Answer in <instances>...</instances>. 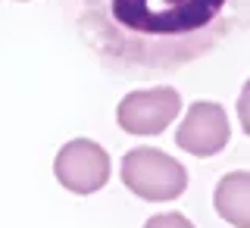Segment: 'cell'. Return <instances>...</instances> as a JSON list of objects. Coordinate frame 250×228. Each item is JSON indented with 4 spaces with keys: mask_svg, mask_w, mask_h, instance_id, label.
<instances>
[{
    "mask_svg": "<svg viewBox=\"0 0 250 228\" xmlns=\"http://www.w3.org/2000/svg\"><path fill=\"white\" fill-rule=\"evenodd\" d=\"M122 185L141 200L166 203L185 194L188 172L175 156L156 147H135L122 156Z\"/></svg>",
    "mask_w": 250,
    "mask_h": 228,
    "instance_id": "1",
    "label": "cell"
},
{
    "mask_svg": "<svg viewBox=\"0 0 250 228\" xmlns=\"http://www.w3.org/2000/svg\"><path fill=\"white\" fill-rule=\"evenodd\" d=\"M109 153L97 141L91 138H75L69 144L60 147L57 160H53V175L57 182L72 194H97L100 187H106L109 182Z\"/></svg>",
    "mask_w": 250,
    "mask_h": 228,
    "instance_id": "2",
    "label": "cell"
},
{
    "mask_svg": "<svg viewBox=\"0 0 250 228\" xmlns=\"http://www.w3.org/2000/svg\"><path fill=\"white\" fill-rule=\"evenodd\" d=\"M182 113V94L169 84L131 91L116 106V122L128 135H160Z\"/></svg>",
    "mask_w": 250,
    "mask_h": 228,
    "instance_id": "3",
    "label": "cell"
},
{
    "mask_svg": "<svg viewBox=\"0 0 250 228\" xmlns=\"http://www.w3.org/2000/svg\"><path fill=\"white\" fill-rule=\"evenodd\" d=\"M231 138V125H229V113L213 100H197L188 106L182 125L175 131V144L191 156H216L225 150Z\"/></svg>",
    "mask_w": 250,
    "mask_h": 228,
    "instance_id": "4",
    "label": "cell"
},
{
    "mask_svg": "<svg viewBox=\"0 0 250 228\" xmlns=\"http://www.w3.org/2000/svg\"><path fill=\"white\" fill-rule=\"evenodd\" d=\"M213 207L231 228H250V172H229L219 178Z\"/></svg>",
    "mask_w": 250,
    "mask_h": 228,
    "instance_id": "5",
    "label": "cell"
},
{
    "mask_svg": "<svg viewBox=\"0 0 250 228\" xmlns=\"http://www.w3.org/2000/svg\"><path fill=\"white\" fill-rule=\"evenodd\" d=\"M144 228H194V222L182 213H156L144 222Z\"/></svg>",
    "mask_w": 250,
    "mask_h": 228,
    "instance_id": "6",
    "label": "cell"
},
{
    "mask_svg": "<svg viewBox=\"0 0 250 228\" xmlns=\"http://www.w3.org/2000/svg\"><path fill=\"white\" fill-rule=\"evenodd\" d=\"M238 119H241V128L250 135V78L241 88V97H238Z\"/></svg>",
    "mask_w": 250,
    "mask_h": 228,
    "instance_id": "7",
    "label": "cell"
}]
</instances>
